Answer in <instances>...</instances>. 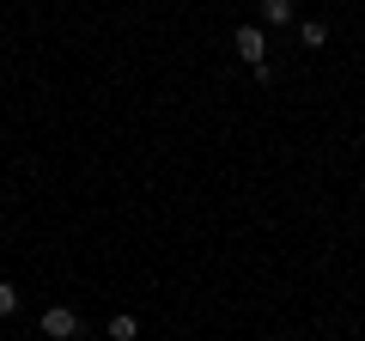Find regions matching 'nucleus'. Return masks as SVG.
I'll return each instance as SVG.
<instances>
[{
  "label": "nucleus",
  "instance_id": "nucleus-1",
  "mask_svg": "<svg viewBox=\"0 0 365 341\" xmlns=\"http://www.w3.org/2000/svg\"><path fill=\"white\" fill-rule=\"evenodd\" d=\"M232 49H237V61L268 67V31H262V25H237L232 31Z\"/></svg>",
  "mask_w": 365,
  "mask_h": 341
},
{
  "label": "nucleus",
  "instance_id": "nucleus-2",
  "mask_svg": "<svg viewBox=\"0 0 365 341\" xmlns=\"http://www.w3.org/2000/svg\"><path fill=\"white\" fill-rule=\"evenodd\" d=\"M37 323H43V335H49V341H73L79 335V311H73V305H49Z\"/></svg>",
  "mask_w": 365,
  "mask_h": 341
},
{
  "label": "nucleus",
  "instance_id": "nucleus-3",
  "mask_svg": "<svg viewBox=\"0 0 365 341\" xmlns=\"http://www.w3.org/2000/svg\"><path fill=\"white\" fill-rule=\"evenodd\" d=\"M299 43H304V49H323V43H329V25H323V19H304V25H299Z\"/></svg>",
  "mask_w": 365,
  "mask_h": 341
},
{
  "label": "nucleus",
  "instance_id": "nucleus-4",
  "mask_svg": "<svg viewBox=\"0 0 365 341\" xmlns=\"http://www.w3.org/2000/svg\"><path fill=\"white\" fill-rule=\"evenodd\" d=\"M262 25H292V0H262Z\"/></svg>",
  "mask_w": 365,
  "mask_h": 341
},
{
  "label": "nucleus",
  "instance_id": "nucleus-5",
  "mask_svg": "<svg viewBox=\"0 0 365 341\" xmlns=\"http://www.w3.org/2000/svg\"><path fill=\"white\" fill-rule=\"evenodd\" d=\"M134 335H140V323H134L128 311H122V317H110V341H134Z\"/></svg>",
  "mask_w": 365,
  "mask_h": 341
},
{
  "label": "nucleus",
  "instance_id": "nucleus-6",
  "mask_svg": "<svg viewBox=\"0 0 365 341\" xmlns=\"http://www.w3.org/2000/svg\"><path fill=\"white\" fill-rule=\"evenodd\" d=\"M19 311V287H13V280H0V317H13Z\"/></svg>",
  "mask_w": 365,
  "mask_h": 341
}]
</instances>
